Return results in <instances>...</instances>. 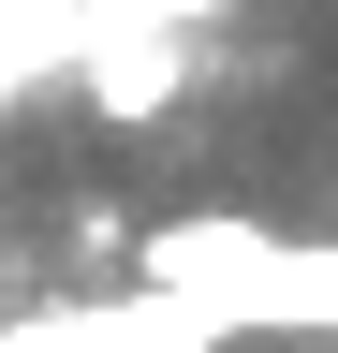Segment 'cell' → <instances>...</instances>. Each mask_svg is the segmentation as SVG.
<instances>
[{"mask_svg": "<svg viewBox=\"0 0 338 353\" xmlns=\"http://www.w3.org/2000/svg\"><path fill=\"white\" fill-rule=\"evenodd\" d=\"M177 59H191V30H89V44H74V88L133 132V118L177 103Z\"/></svg>", "mask_w": 338, "mask_h": 353, "instance_id": "obj_3", "label": "cell"}, {"mask_svg": "<svg viewBox=\"0 0 338 353\" xmlns=\"http://www.w3.org/2000/svg\"><path fill=\"white\" fill-rule=\"evenodd\" d=\"M206 15H221V0H103L89 30H206Z\"/></svg>", "mask_w": 338, "mask_h": 353, "instance_id": "obj_5", "label": "cell"}, {"mask_svg": "<svg viewBox=\"0 0 338 353\" xmlns=\"http://www.w3.org/2000/svg\"><path fill=\"white\" fill-rule=\"evenodd\" d=\"M89 15H103V0H0V103H30L45 74H74Z\"/></svg>", "mask_w": 338, "mask_h": 353, "instance_id": "obj_4", "label": "cell"}, {"mask_svg": "<svg viewBox=\"0 0 338 353\" xmlns=\"http://www.w3.org/2000/svg\"><path fill=\"white\" fill-rule=\"evenodd\" d=\"M147 294H191L221 339H338V236H279V221H147Z\"/></svg>", "mask_w": 338, "mask_h": 353, "instance_id": "obj_1", "label": "cell"}, {"mask_svg": "<svg viewBox=\"0 0 338 353\" xmlns=\"http://www.w3.org/2000/svg\"><path fill=\"white\" fill-rule=\"evenodd\" d=\"M0 353H221V324H206L191 294H74V309H15L0 324Z\"/></svg>", "mask_w": 338, "mask_h": 353, "instance_id": "obj_2", "label": "cell"}]
</instances>
